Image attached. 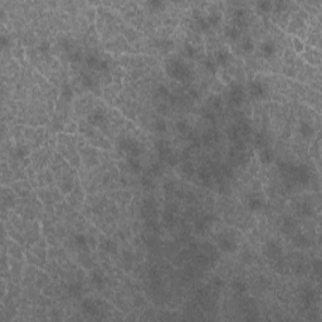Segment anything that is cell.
Listing matches in <instances>:
<instances>
[{
    "mask_svg": "<svg viewBox=\"0 0 322 322\" xmlns=\"http://www.w3.org/2000/svg\"><path fill=\"white\" fill-rule=\"evenodd\" d=\"M250 88V95L253 97H256V98H264L265 95H267V91H265V87L259 83V82H253L250 83L249 86Z\"/></svg>",
    "mask_w": 322,
    "mask_h": 322,
    "instance_id": "1",
    "label": "cell"
},
{
    "mask_svg": "<svg viewBox=\"0 0 322 322\" xmlns=\"http://www.w3.org/2000/svg\"><path fill=\"white\" fill-rule=\"evenodd\" d=\"M82 308L83 311L87 312V313H91V315H97L98 313V308H97V303L93 302L92 300H84L82 302Z\"/></svg>",
    "mask_w": 322,
    "mask_h": 322,
    "instance_id": "2",
    "label": "cell"
},
{
    "mask_svg": "<svg viewBox=\"0 0 322 322\" xmlns=\"http://www.w3.org/2000/svg\"><path fill=\"white\" fill-rule=\"evenodd\" d=\"M277 48H276V44L272 43V42H265L262 44V53L265 58H271L274 53H276Z\"/></svg>",
    "mask_w": 322,
    "mask_h": 322,
    "instance_id": "3",
    "label": "cell"
},
{
    "mask_svg": "<svg viewBox=\"0 0 322 322\" xmlns=\"http://www.w3.org/2000/svg\"><path fill=\"white\" fill-rule=\"evenodd\" d=\"M219 247L224 252H235L237 250V244L234 243V242H232L229 239H225V238L219 240Z\"/></svg>",
    "mask_w": 322,
    "mask_h": 322,
    "instance_id": "4",
    "label": "cell"
},
{
    "mask_svg": "<svg viewBox=\"0 0 322 322\" xmlns=\"http://www.w3.org/2000/svg\"><path fill=\"white\" fill-rule=\"evenodd\" d=\"M229 59V53L226 50H218L215 54V63L218 65H224L226 61Z\"/></svg>",
    "mask_w": 322,
    "mask_h": 322,
    "instance_id": "5",
    "label": "cell"
},
{
    "mask_svg": "<svg viewBox=\"0 0 322 322\" xmlns=\"http://www.w3.org/2000/svg\"><path fill=\"white\" fill-rule=\"evenodd\" d=\"M101 248L104 250V252H108V253H116L117 252V244L115 242H111V240H104L103 243L101 244Z\"/></svg>",
    "mask_w": 322,
    "mask_h": 322,
    "instance_id": "6",
    "label": "cell"
},
{
    "mask_svg": "<svg viewBox=\"0 0 322 322\" xmlns=\"http://www.w3.org/2000/svg\"><path fill=\"white\" fill-rule=\"evenodd\" d=\"M225 35L232 40H237L240 37V30L235 26H229V28L225 29Z\"/></svg>",
    "mask_w": 322,
    "mask_h": 322,
    "instance_id": "7",
    "label": "cell"
},
{
    "mask_svg": "<svg viewBox=\"0 0 322 322\" xmlns=\"http://www.w3.org/2000/svg\"><path fill=\"white\" fill-rule=\"evenodd\" d=\"M301 133L303 137H311L313 135V127L307 122H301Z\"/></svg>",
    "mask_w": 322,
    "mask_h": 322,
    "instance_id": "8",
    "label": "cell"
},
{
    "mask_svg": "<svg viewBox=\"0 0 322 322\" xmlns=\"http://www.w3.org/2000/svg\"><path fill=\"white\" fill-rule=\"evenodd\" d=\"M205 19H206V22L210 26H215L222 20V14H219V13H211V14L208 15V18H205Z\"/></svg>",
    "mask_w": 322,
    "mask_h": 322,
    "instance_id": "9",
    "label": "cell"
},
{
    "mask_svg": "<svg viewBox=\"0 0 322 322\" xmlns=\"http://www.w3.org/2000/svg\"><path fill=\"white\" fill-rule=\"evenodd\" d=\"M74 240H76V244L79 248H83V249L88 248V242H87V239H86V237L83 234H77L74 237Z\"/></svg>",
    "mask_w": 322,
    "mask_h": 322,
    "instance_id": "10",
    "label": "cell"
},
{
    "mask_svg": "<svg viewBox=\"0 0 322 322\" xmlns=\"http://www.w3.org/2000/svg\"><path fill=\"white\" fill-rule=\"evenodd\" d=\"M61 96L65 100H71L72 96H73V92H72V88L68 86V84H63L62 86V89H61Z\"/></svg>",
    "mask_w": 322,
    "mask_h": 322,
    "instance_id": "11",
    "label": "cell"
},
{
    "mask_svg": "<svg viewBox=\"0 0 322 322\" xmlns=\"http://www.w3.org/2000/svg\"><path fill=\"white\" fill-rule=\"evenodd\" d=\"M248 205H249V208H250L252 210H259V209L262 208V201H261V199H258V198H250Z\"/></svg>",
    "mask_w": 322,
    "mask_h": 322,
    "instance_id": "12",
    "label": "cell"
},
{
    "mask_svg": "<svg viewBox=\"0 0 322 322\" xmlns=\"http://www.w3.org/2000/svg\"><path fill=\"white\" fill-rule=\"evenodd\" d=\"M293 48H294V50H296L297 53H301V52H303V49H304L303 42H302L300 38H297V37L293 38Z\"/></svg>",
    "mask_w": 322,
    "mask_h": 322,
    "instance_id": "13",
    "label": "cell"
},
{
    "mask_svg": "<svg viewBox=\"0 0 322 322\" xmlns=\"http://www.w3.org/2000/svg\"><path fill=\"white\" fill-rule=\"evenodd\" d=\"M257 6H258L259 10L269 11V10H272V8H273V3H272V2H259V3H257Z\"/></svg>",
    "mask_w": 322,
    "mask_h": 322,
    "instance_id": "14",
    "label": "cell"
},
{
    "mask_svg": "<svg viewBox=\"0 0 322 322\" xmlns=\"http://www.w3.org/2000/svg\"><path fill=\"white\" fill-rule=\"evenodd\" d=\"M233 288L237 291V292H245L247 291V285L245 283H243V282H239V281H237V282H234L233 283Z\"/></svg>",
    "mask_w": 322,
    "mask_h": 322,
    "instance_id": "15",
    "label": "cell"
},
{
    "mask_svg": "<svg viewBox=\"0 0 322 322\" xmlns=\"http://www.w3.org/2000/svg\"><path fill=\"white\" fill-rule=\"evenodd\" d=\"M155 128L159 132H165L166 131V122L164 120H157L155 122Z\"/></svg>",
    "mask_w": 322,
    "mask_h": 322,
    "instance_id": "16",
    "label": "cell"
},
{
    "mask_svg": "<svg viewBox=\"0 0 322 322\" xmlns=\"http://www.w3.org/2000/svg\"><path fill=\"white\" fill-rule=\"evenodd\" d=\"M185 50H186V56L189 57V58H194L195 54H196L195 48H194L190 43H186V45H185Z\"/></svg>",
    "mask_w": 322,
    "mask_h": 322,
    "instance_id": "17",
    "label": "cell"
},
{
    "mask_svg": "<svg viewBox=\"0 0 322 322\" xmlns=\"http://www.w3.org/2000/svg\"><path fill=\"white\" fill-rule=\"evenodd\" d=\"M38 49H39V52H42V53H48L50 50V43L48 42V40H44V42H42L38 45Z\"/></svg>",
    "mask_w": 322,
    "mask_h": 322,
    "instance_id": "18",
    "label": "cell"
},
{
    "mask_svg": "<svg viewBox=\"0 0 322 322\" xmlns=\"http://www.w3.org/2000/svg\"><path fill=\"white\" fill-rule=\"evenodd\" d=\"M205 65H206L208 71H210V72H213V73H215L217 67H218V64L215 63V61H210V59H208V61L205 62Z\"/></svg>",
    "mask_w": 322,
    "mask_h": 322,
    "instance_id": "19",
    "label": "cell"
},
{
    "mask_svg": "<svg viewBox=\"0 0 322 322\" xmlns=\"http://www.w3.org/2000/svg\"><path fill=\"white\" fill-rule=\"evenodd\" d=\"M98 63H100V61L96 57H88L87 58V64H88V67H91V68H97Z\"/></svg>",
    "mask_w": 322,
    "mask_h": 322,
    "instance_id": "20",
    "label": "cell"
},
{
    "mask_svg": "<svg viewBox=\"0 0 322 322\" xmlns=\"http://www.w3.org/2000/svg\"><path fill=\"white\" fill-rule=\"evenodd\" d=\"M261 161H262L263 164H268V163H271V154L268 152L267 150L262 151V154H261Z\"/></svg>",
    "mask_w": 322,
    "mask_h": 322,
    "instance_id": "21",
    "label": "cell"
},
{
    "mask_svg": "<svg viewBox=\"0 0 322 322\" xmlns=\"http://www.w3.org/2000/svg\"><path fill=\"white\" fill-rule=\"evenodd\" d=\"M294 243H296L298 247H303V245H308V240L304 237L298 235L296 239H294Z\"/></svg>",
    "mask_w": 322,
    "mask_h": 322,
    "instance_id": "22",
    "label": "cell"
},
{
    "mask_svg": "<svg viewBox=\"0 0 322 322\" xmlns=\"http://www.w3.org/2000/svg\"><path fill=\"white\" fill-rule=\"evenodd\" d=\"M92 281H93V283L97 285V286H101V285L103 283V278H102V276L98 274V273H93V274H92Z\"/></svg>",
    "mask_w": 322,
    "mask_h": 322,
    "instance_id": "23",
    "label": "cell"
},
{
    "mask_svg": "<svg viewBox=\"0 0 322 322\" xmlns=\"http://www.w3.org/2000/svg\"><path fill=\"white\" fill-rule=\"evenodd\" d=\"M198 23H199V25H200L201 30H208V29L210 28V25L208 24L206 19H205V18H203V17H201L200 19H198Z\"/></svg>",
    "mask_w": 322,
    "mask_h": 322,
    "instance_id": "24",
    "label": "cell"
},
{
    "mask_svg": "<svg viewBox=\"0 0 322 322\" xmlns=\"http://www.w3.org/2000/svg\"><path fill=\"white\" fill-rule=\"evenodd\" d=\"M242 45H243V49H244L245 52H250V50H253V43H252V40H250L249 38L245 39Z\"/></svg>",
    "mask_w": 322,
    "mask_h": 322,
    "instance_id": "25",
    "label": "cell"
},
{
    "mask_svg": "<svg viewBox=\"0 0 322 322\" xmlns=\"http://www.w3.org/2000/svg\"><path fill=\"white\" fill-rule=\"evenodd\" d=\"M82 84L86 86V87H88V88H91V87L93 86V80H92V78H91L89 76H83V78H82Z\"/></svg>",
    "mask_w": 322,
    "mask_h": 322,
    "instance_id": "26",
    "label": "cell"
},
{
    "mask_svg": "<svg viewBox=\"0 0 322 322\" xmlns=\"http://www.w3.org/2000/svg\"><path fill=\"white\" fill-rule=\"evenodd\" d=\"M128 164H130V166L132 167V170H133V171H139V170H140V167H141V166H140V164L137 163L136 160H130V161H128Z\"/></svg>",
    "mask_w": 322,
    "mask_h": 322,
    "instance_id": "27",
    "label": "cell"
},
{
    "mask_svg": "<svg viewBox=\"0 0 322 322\" xmlns=\"http://www.w3.org/2000/svg\"><path fill=\"white\" fill-rule=\"evenodd\" d=\"M149 5L151 6V8H154V9H159V8H161L164 5V3L163 2H159V0H154V2H150L149 3Z\"/></svg>",
    "mask_w": 322,
    "mask_h": 322,
    "instance_id": "28",
    "label": "cell"
},
{
    "mask_svg": "<svg viewBox=\"0 0 322 322\" xmlns=\"http://www.w3.org/2000/svg\"><path fill=\"white\" fill-rule=\"evenodd\" d=\"M79 289H80V287H79L78 285H71V286H69V291H71V293H73V294H77V293L79 292Z\"/></svg>",
    "mask_w": 322,
    "mask_h": 322,
    "instance_id": "29",
    "label": "cell"
},
{
    "mask_svg": "<svg viewBox=\"0 0 322 322\" xmlns=\"http://www.w3.org/2000/svg\"><path fill=\"white\" fill-rule=\"evenodd\" d=\"M222 80H223V82H225V83H229V82H230L229 74H226L225 72H223V73H222Z\"/></svg>",
    "mask_w": 322,
    "mask_h": 322,
    "instance_id": "30",
    "label": "cell"
},
{
    "mask_svg": "<svg viewBox=\"0 0 322 322\" xmlns=\"http://www.w3.org/2000/svg\"><path fill=\"white\" fill-rule=\"evenodd\" d=\"M176 127H178V130H179L180 132H184V131H185V127H186V124H185V122H178Z\"/></svg>",
    "mask_w": 322,
    "mask_h": 322,
    "instance_id": "31",
    "label": "cell"
},
{
    "mask_svg": "<svg viewBox=\"0 0 322 322\" xmlns=\"http://www.w3.org/2000/svg\"><path fill=\"white\" fill-rule=\"evenodd\" d=\"M79 58H80L79 53H74V54H72V56H71V62H78V61H79Z\"/></svg>",
    "mask_w": 322,
    "mask_h": 322,
    "instance_id": "32",
    "label": "cell"
},
{
    "mask_svg": "<svg viewBox=\"0 0 322 322\" xmlns=\"http://www.w3.org/2000/svg\"><path fill=\"white\" fill-rule=\"evenodd\" d=\"M159 91H160V93H163V95H169V91H167V88L165 86H160Z\"/></svg>",
    "mask_w": 322,
    "mask_h": 322,
    "instance_id": "33",
    "label": "cell"
},
{
    "mask_svg": "<svg viewBox=\"0 0 322 322\" xmlns=\"http://www.w3.org/2000/svg\"><path fill=\"white\" fill-rule=\"evenodd\" d=\"M8 43H9V42H8V38H6L5 35H3V37H2V45L5 47V45H8Z\"/></svg>",
    "mask_w": 322,
    "mask_h": 322,
    "instance_id": "34",
    "label": "cell"
},
{
    "mask_svg": "<svg viewBox=\"0 0 322 322\" xmlns=\"http://www.w3.org/2000/svg\"><path fill=\"white\" fill-rule=\"evenodd\" d=\"M214 283H215L217 286H220V285H223V281L219 277H217V278H214Z\"/></svg>",
    "mask_w": 322,
    "mask_h": 322,
    "instance_id": "35",
    "label": "cell"
},
{
    "mask_svg": "<svg viewBox=\"0 0 322 322\" xmlns=\"http://www.w3.org/2000/svg\"><path fill=\"white\" fill-rule=\"evenodd\" d=\"M190 96H193V97H198V92L195 91V89H190Z\"/></svg>",
    "mask_w": 322,
    "mask_h": 322,
    "instance_id": "36",
    "label": "cell"
}]
</instances>
